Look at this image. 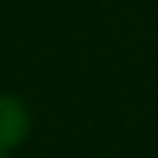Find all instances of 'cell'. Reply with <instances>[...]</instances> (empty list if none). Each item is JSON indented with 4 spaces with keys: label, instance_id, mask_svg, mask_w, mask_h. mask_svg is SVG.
Returning a JSON list of instances; mask_svg holds the SVG:
<instances>
[{
    "label": "cell",
    "instance_id": "cell-1",
    "mask_svg": "<svg viewBox=\"0 0 158 158\" xmlns=\"http://www.w3.org/2000/svg\"><path fill=\"white\" fill-rule=\"evenodd\" d=\"M32 130V113L18 95H0V151L11 155Z\"/></svg>",
    "mask_w": 158,
    "mask_h": 158
},
{
    "label": "cell",
    "instance_id": "cell-2",
    "mask_svg": "<svg viewBox=\"0 0 158 158\" xmlns=\"http://www.w3.org/2000/svg\"><path fill=\"white\" fill-rule=\"evenodd\" d=\"M0 158H11V155H4V151H0Z\"/></svg>",
    "mask_w": 158,
    "mask_h": 158
}]
</instances>
